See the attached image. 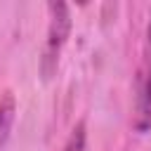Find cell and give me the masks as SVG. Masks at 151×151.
Returning a JSON list of instances; mask_svg holds the SVG:
<instances>
[{
    "instance_id": "obj_1",
    "label": "cell",
    "mask_w": 151,
    "mask_h": 151,
    "mask_svg": "<svg viewBox=\"0 0 151 151\" xmlns=\"http://www.w3.org/2000/svg\"><path fill=\"white\" fill-rule=\"evenodd\" d=\"M151 125V21L146 28L139 76H137V97H134V127L139 132L149 130Z\"/></svg>"
},
{
    "instance_id": "obj_2",
    "label": "cell",
    "mask_w": 151,
    "mask_h": 151,
    "mask_svg": "<svg viewBox=\"0 0 151 151\" xmlns=\"http://www.w3.org/2000/svg\"><path fill=\"white\" fill-rule=\"evenodd\" d=\"M64 151H87L85 149V137H83V127H78L76 132H73V137H71V142L66 144V149Z\"/></svg>"
}]
</instances>
